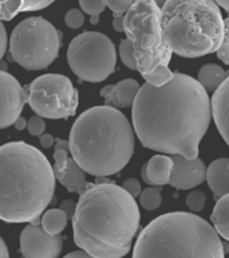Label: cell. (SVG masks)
I'll return each mask as SVG.
<instances>
[{
	"label": "cell",
	"mask_w": 229,
	"mask_h": 258,
	"mask_svg": "<svg viewBox=\"0 0 229 258\" xmlns=\"http://www.w3.org/2000/svg\"><path fill=\"white\" fill-rule=\"evenodd\" d=\"M7 44H8V36L7 31L4 24L0 22V60L3 59L4 54L7 51Z\"/></svg>",
	"instance_id": "34"
},
{
	"label": "cell",
	"mask_w": 229,
	"mask_h": 258,
	"mask_svg": "<svg viewBox=\"0 0 229 258\" xmlns=\"http://www.w3.org/2000/svg\"><path fill=\"white\" fill-rule=\"evenodd\" d=\"M161 24L165 42L184 58L217 52L224 40V19L214 0H166Z\"/></svg>",
	"instance_id": "6"
},
{
	"label": "cell",
	"mask_w": 229,
	"mask_h": 258,
	"mask_svg": "<svg viewBox=\"0 0 229 258\" xmlns=\"http://www.w3.org/2000/svg\"><path fill=\"white\" fill-rule=\"evenodd\" d=\"M229 77V72L214 63L204 64L198 72L197 81L208 93H214L220 88L221 84Z\"/></svg>",
	"instance_id": "19"
},
{
	"label": "cell",
	"mask_w": 229,
	"mask_h": 258,
	"mask_svg": "<svg viewBox=\"0 0 229 258\" xmlns=\"http://www.w3.org/2000/svg\"><path fill=\"white\" fill-rule=\"evenodd\" d=\"M63 258H94V257L90 255L88 253H86L84 250H76V251L68 253L67 255H64Z\"/></svg>",
	"instance_id": "38"
},
{
	"label": "cell",
	"mask_w": 229,
	"mask_h": 258,
	"mask_svg": "<svg viewBox=\"0 0 229 258\" xmlns=\"http://www.w3.org/2000/svg\"><path fill=\"white\" fill-rule=\"evenodd\" d=\"M68 152H70L68 141L56 139L55 152H54L55 163L52 167L54 175L56 180L67 191L80 195L87 187L86 172L80 168V165L72 157H68Z\"/></svg>",
	"instance_id": "12"
},
{
	"label": "cell",
	"mask_w": 229,
	"mask_h": 258,
	"mask_svg": "<svg viewBox=\"0 0 229 258\" xmlns=\"http://www.w3.org/2000/svg\"><path fill=\"white\" fill-rule=\"evenodd\" d=\"M124 18L125 15H114V18H112V28L117 32H125Z\"/></svg>",
	"instance_id": "36"
},
{
	"label": "cell",
	"mask_w": 229,
	"mask_h": 258,
	"mask_svg": "<svg viewBox=\"0 0 229 258\" xmlns=\"http://www.w3.org/2000/svg\"><path fill=\"white\" fill-rule=\"evenodd\" d=\"M55 175L39 149L15 141L0 147V219L42 225V213L54 199Z\"/></svg>",
	"instance_id": "3"
},
{
	"label": "cell",
	"mask_w": 229,
	"mask_h": 258,
	"mask_svg": "<svg viewBox=\"0 0 229 258\" xmlns=\"http://www.w3.org/2000/svg\"><path fill=\"white\" fill-rule=\"evenodd\" d=\"M27 102L42 118H68L78 108V92L66 76L44 74L28 86Z\"/></svg>",
	"instance_id": "10"
},
{
	"label": "cell",
	"mask_w": 229,
	"mask_h": 258,
	"mask_svg": "<svg viewBox=\"0 0 229 258\" xmlns=\"http://www.w3.org/2000/svg\"><path fill=\"white\" fill-rule=\"evenodd\" d=\"M133 128L141 144L169 155L197 159L212 121L208 92L193 77L174 73L164 86L144 84L132 109Z\"/></svg>",
	"instance_id": "1"
},
{
	"label": "cell",
	"mask_w": 229,
	"mask_h": 258,
	"mask_svg": "<svg viewBox=\"0 0 229 258\" xmlns=\"http://www.w3.org/2000/svg\"><path fill=\"white\" fill-rule=\"evenodd\" d=\"M212 118L221 137L229 145V77L213 93L210 98Z\"/></svg>",
	"instance_id": "16"
},
{
	"label": "cell",
	"mask_w": 229,
	"mask_h": 258,
	"mask_svg": "<svg viewBox=\"0 0 229 258\" xmlns=\"http://www.w3.org/2000/svg\"><path fill=\"white\" fill-rule=\"evenodd\" d=\"M64 22L67 24V27L72 28V30H76L83 26L84 23V14L82 10H78V8H71L68 10L66 16H64Z\"/></svg>",
	"instance_id": "28"
},
{
	"label": "cell",
	"mask_w": 229,
	"mask_h": 258,
	"mask_svg": "<svg viewBox=\"0 0 229 258\" xmlns=\"http://www.w3.org/2000/svg\"><path fill=\"white\" fill-rule=\"evenodd\" d=\"M122 188H124L125 191H128V192L134 198V199H136L137 197H140L141 192H142V189H141V183L137 180V179H133V177L126 179V180L124 181Z\"/></svg>",
	"instance_id": "33"
},
{
	"label": "cell",
	"mask_w": 229,
	"mask_h": 258,
	"mask_svg": "<svg viewBox=\"0 0 229 258\" xmlns=\"http://www.w3.org/2000/svg\"><path fill=\"white\" fill-rule=\"evenodd\" d=\"M14 126H15V129H18V131H23V129L27 128V121H26V118H23V117L20 116L19 118L14 122Z\"/></svg>",
	"instance_id": "40"
},
{
	"label": "cell",
	"mask_w": 229,
	"mask_h": 258,
	"mask_svg": "<svg viewBox=\"0 0 229 258\" xmlns=\"http://www.w3.org/2000/svg\"><path fill=\"white\" fill-rule=\"evenodd\" d=\"M206 181L216 202L229 194V157H220L209 164Z\"/></svg>",
	"instance_id": "17"
},
{
	"label": "cell",
	"mask_w": 229,
	"mask_h": 258,
	"mask_svg": "<svg viewBox=\"0 0 229 258\" xmlns=\"http://www.w3.org/2000/svg\"><path fill=\"white\" fill-rule=\"evenodd\" d=\"M0 72H7V63L3 59L0 60Z\"/></svg>",
	"instance_id": "44"
},
{
	"label": "cell",
	"mask_w": 229,
	"mask_h": 258,
	"mask_svg": "<svg viewBox=\"0 0 229 258\" xmlns=\"http://www.w3.org/2000/svg\"><path fill=\"white\" fill-rule=\"evenodd\" d=\"M174 161L169 184L177 189L194 188L206 179V167L200 157L189 160L181 155H172Z\"/></svg>",
	"instance_id": "14"
},
{
	"label": "cell",
	"mask_w": 229,
	"mask_h": 258,
	"mask_svg": "<svg viewBox=\"0 0 229 258\" xmlns=\"http://www.w3.org/2000/svg\"><path fill=\"white\" fill-rule=\"evenodd\" d=\"M62 211H64V214L67 215V218L70 219L74 217V214H75V210H76V202H74L72 199H67V201L62 202V205L59 207Z\"/></svg>",
	"instance_id": "35"
},
{
	"label": "cell",
	"mask_w": 229,
	"mask_h": 258,
	"mask_svg": "<svg viewBox=\"0 0 229 258\" xmlns=\"http://www.w3.org/2000/svg\"><path fill=\"white\" fill-rule=\"evenodd\" d=\"M156 2V4L160 8H162L165 6V3H166V0H154Z\"/></svg>",
	"instance_id": "46"
},
{
	"label": "cell",
	"mask_w": 229,
	"mask_h": 258,
	"mask_svg": "<svg viewBox=\"0 0 229 258\" xmlns=\"http://www.w3.org/2000/svg\"><path fill=\"white\" fill-rule=\"evenodd\" d=\"M104 2L114 15H125L134 3V0H104Z\"/></svg>",
	"instance_id": "30"
},
{
	"label": "cell",
	"mask_w": 229,
	"mask_h": 258,
	"mask_svg": "<svg viewBox=\"0 0 229 258\" xmlns=\"http://www.w3.org/2000/svg\"><path fill=\"white\" fill-rule=\"evenodd\" d=\"M185 202H186V206L192 210L193 213H200L201 210L205 207V203H206V195L202 191L194 189V191L188 194Z\"/></svg>",
	"instance_id": "26"
},
{
	"label": "cell",
	"mask_w": 229,
	"mask_h": 258,
	"mask_svg": "<svg viewBox=\"0 0 229 258\" xmlns=\"http://www.w3.org/2000/svg\"><path fill=\"white\" fill-rule=\"evenodd\" d=\"M141 89L138 81L126 78L116 85H107L99 92L104 98V105L116 109L130 108L136 101V97Z\"/></svg>",
	"instance_id": "15"
},
{
	"label": "cell",
	"mask_w": 229,
	"mask_h": 258,
	"mask_svg": "<svg viewBox=\"0 0 229 258\" xmlns=\"http://www.w3.org/2000/svg\"><path fill=\"white\" fill-rule=\"evenodd\" d=\"M0 258H10L7 245H6V242L3 241L2 237H0Z\"/></svg>",
	"instance_id": "39"
},
{
	"label": "cell",
	"mask_w": 229,
	"mask_h": 258,
	"mask_svg": "<svg viewBox=\"0 0 229 258\" xmlns=\"http://www.w3.org/2000/svg\"><path fill=\"white\" fill-rule=\"evenodd\" d=\"M27 104V92L8 72H0V129L14 125Z\"/></svg>",
	"instance_id": "13"
},
{
	"label": "cell",
	"mask_w": 229,
	"mask_h": 258,
	"mask_svg": "<svg viewBox=\"0 0 229 258\" xmlns=\"http://www.w3.org/2000/svg\"><path fill=\"white\" fill-rule=\"evenodd\" d=\"M222 249H224V253H229V242H222Z\"/></svg>",
	"instance_id": "45"
},
{
	"label": "cell",
	"mask_w": 229,
	"mask_h": 258,
	"mask_svg": "<svg viewBox=\"0 0 229 258\" xmlns=\"http://www.w3.org/2000/svg\"><path fill=\"white\" fill-rule=\"evenodd\" d=\"M55 0H23L22 4V12L28 11H39L43 8H47L51 6Z\"/></svg>",
	"instance_id": "32"
},
{
	"label": "cell",
	"mask_w": 229,
	"mask_h": 258,
	"mask_svg": "<svg viewBox=\"0 0 229 258\" xmlns=\"http://www.w3.org/2000/svg\"><path fill=\"white\" fill-rule=\"evenodd\" d=\"M98 22H99V15L90 16V23H91V24H98Z\"/></svg>",
	"instance_id": "43"
},
{
	"label": "cell",
	"mask_w": 229,
	"mask_h": 258,
	"mask_svg": "<svg viewBox=\"0 0 229 258\" xmlns=\"http://www.w3.org/2000/svg\"><path fill=\"white\" fill-rule=\"evenodd\" d=\"M70 153L86 173L110 176L128 165L134 153V129L120 109L94 106L84 110L70 132Z\"/></svg>",
	"instance_id": "4"
},
{
	"label": "cell",
	"mask_w": 229,
	"mask_h": 258,
	"mask_svg": "<svg viewBox=\"0 0 229 258\" xmlns=\"http://www.w3.org/2000/svg\"><path fill=\"white\" fill-rule=\"evenodd\" d=\"M62 247V235L47 234L42 225L30 223L20 234V251L24 258H58Z\"/></svg>",
	"instance_id": "11"
},
{
	"label": "cell",
	"mask_w": 229,
	"mask_h": 258,
	"mask_svg": "<svg viewBox=\"0 0 229 258\" xmlns=\"http://www.w3.org/2000/svg\"><path fill=\"white\" fill-rule=\"evenodd\" d=\"M125 34L132 42L137 69L148 76L158 66H169L173 51L165 42L161 8L154 0H134L124 18Z\"/></svg>",
	"instance_id": "7"
},
{
	"label": "cell",
	"mask_w": 229,
	"mask_h": 258,
	"mask_svg": "<svg viewBox=\"0 0 229 258\" xmlns=\"http://www.w3.org/2000/svg\"><path fill=\"white\" fill-rule=\"evenodd\" d=\"M23 0H0V22L14 19L22 12Z\"/></svg>",
	"instance_id": "24"
},
{
	"label": "cell",
	"mask_w": 229,
	"mask_h": 258,
	"mask_svg": "<svg viewBox=\"0 0 229 258\" xmlns=\"http://www.w3.org/2000/svg\"><path fill=\"white\" fill-rule=\"evenodd\" d=\"M144 78L148 84L160 88V86H164L174 78V73L169 69V66H158L152 73H149L148 76H145Z\"/></svg>",
	"instance_id": "23"
},
{
	"label": "cell",
	"mask_w": 229,
	"mask_h": 258,
	"mask_svg": "<svg viewBox=\"0 0 229 258\" xmlns=\"http://www.w3.org/2000/svg\"><path fill=\"white\" fill-rule=\"evenodd\" d=\"M67 62L80 81L102 82L116 72V46L104 34L84 31L71 40Z\"/></svg>",
	"instance_id": "9"
},
{
	"label": "cell",
	"mask_w": 229,
	"mask_h": 258,
	"mask_svg": "<svg viewBox=\"0 0 229 258\" xmlns=\"http://www.w3.org/2000/svg\"><path fill=\"white\" fill-rule=\"evenodd\" d=\"M27 129L30 135L32 136L40 137L42 135H44V131H46V122L40 116H32L30 120L27 121Z\"/></svg>",
	"instance_id": "31"
},
{
	"label": "cell",
	"mask_w": 229,
	"mask_h": 258,
	"mask_svg": "<svg viewBox=\"0 0 229 258\" xmlns=\"http://www.w3.org/2000/svg\"><path fill=\"white\" fill-rule=\"evenodd\" d=\"M55 140L56 139H54L51 135H47V133L40 136V144H42L43 148H51L52 145L55 144Z\"/></svg>",
	"instance_id": "37"
},
{
	"label": "cell",
	"mask_w": 229,
	"mask_h": 258,
	"mask_svg": "<svg viewBox=\"0 0 229 258\" xmlns=\"http://www.w3.org/2000/svg\"><path fill=\"white\" fill-rule=\"evenodd\" d=\"M214 3H216L218 7L224 8L225 11L229 14V0H214Z\"/></svg>",
	"instance_id": "41"
},
{
	"label": "cell",
	"mask_w": 229,
	"mask_h": 258,
	"mask_svg": "<svg viewBox=\"0 0 229 258\" xmlns=\"http://www.w3.org/2000/svg\"><path fill=\"white\" fill-rule=\"evenodd\" d=\"M161 192H162V188L160 185H153V187L144 189L140 195L141 206L148 211H154V210L160 209L161 203H162Z\"/></svg>",
	"instance_id": "22"
},
{
	"label": "cell",
	"mask_w": 229,
	"mask_h": 258,
	"mask_svg": "<svg viewBox=\"0 0 229 258\" xmlns=\"http://www.w3.org/2000/svg\"><path fill=\"white\" fill-rule=\"evenodd\" d=\"M141 176H142V179H144L145 183H148V184H150V181H149L148 179V173H146V164L142 167V169H141Z\"/></svg>",
	"instance_id": "42"
},
{
	"label": "cell",
	"mask_w": 229,
	"mask_h": 258,
	"mask_svg": "<svg viewBox=\"0 0 229 258\" xmlns=\"http://www.w3.org/2000/svg\"><path fill=\"white\" fill-rule=\"evenodd\" d=\"M136 199L114 181L87 183L72 217L74 242L94 258H122L140 227Z\"/></svg>",
	"instance_id": "2"
},
{
	"label": "cell",
	"mask_w": 229,
	"mask_h": 258,
	"mask_svg": "<svg viewBox=\"0 0 229 258\" xmlns=\"http://www.w3.org/2000/svg\"><path fill=\"white\" fill-rule=\"evenodd\" d=\"M62 43L60 32L40 16L20 22L10 38L12 60L26 70H42L58 58Z\"/></svg>",
	"instance_id": "8"
},
{
	"label": "cell",
	"mask_w": 229,
	"mask_h": 258,
	"mask_svg": "<svg viewBox=\"0 0 229 258\" xmlns=\"http://www.w3.org/2000/svg\"><path fill=\"white\" fill-rule=\"evenodd\" d=\"M173 168H174V161L172 156H166V155L153 156L146 164V173H148L150 185L162 187L165 184H169Z\"/></svg>",
	"instance_id": "18"
},
{
	"label": "cell",
	"mask_w": 229,
	"mask_h": 258,
	"mask_svg": "<svg viewBox=\"0 0 229 258\" xmlns=\"http://www.w3.org/2000/svg\"><path fill=\"white\" fill-rule=\"evenodd\" d=\"M79 6L82 11L90 16L100 15L104 11V8L107 7L104 0H79Z\"/></svg>",
	"instance_id": "27"
},
{
	"label": "cell",
	"mask_w": 229,
	"mask_h": 258,
	"mask_svg": "<svg viewBox=\"0 0 229 258\" xmlns=\"http://www.w3.org/2000/svg\"><path fill=\"white\" fill-rule=\"evenodd\" d=\"M68 218L60 209L47 210L42 217V227L51 235H59L67 226Z\"/></svg>",
	"instance_id": "21"
},
{
	"label": "cell",
	"mask_w": 229,
	"mask_h": 258,
	"mask_svg": "<svg viewBox=\"0 0 229 258\" xmlns=\"http://www.w3.org/2000/svg\"><path fill=\"white\" fill-rule=\"evenodd\" d=\"M133 258H225L212 225L193 213H168L153 219L137 238Z\"/></svg>",
	"instance_id": "5"
},
{
	"label": "cell",
	"mask_w": 229,
	"mask_h": 258,
	"mask_svg": "<svg viewBox=\"0 0 229 258\" xmlns=\"http://www.w3.org/2000/svg\"><path fill=\"white\" fill-rule=\"evenodd\" d=\"M120 56L124 64L130 70H138L137 69V59L134 55V48H133L132 42L126 38L121 42L120 44Z\"/></svg>",
	"instance_id": "25"
},
{
	"label": "cell",
	"mask_w": 229,
	"mask_h": 258,
	"mask_svg": "<svg viewBox=\"0 0 229 258\" xmlns=\"http://www.w3.org/2000/svg\"><path fill=\"white\" fill-rule=\"evenodd\" d=\"M217 56L225 64H229V14L228 18L224 19V40H222L220 48L217 50Z\"/></svg>",
	"instance_id": "29"
},
{
	"label": "cell",
	"mask_w": 229,
	"mask_h": 258,
	"mask_svg": "<svg viewBox=\"0 0 229 258\" xmlns=\"http://www.w3.org/2000/svg\"><path fill=\"white\" fill-rule=\"evenodd\" d=\"M210 221L216 233L229 242V194L216 202Z\"/></svg>",
	"instance_id": "20"
}]
</instances>
